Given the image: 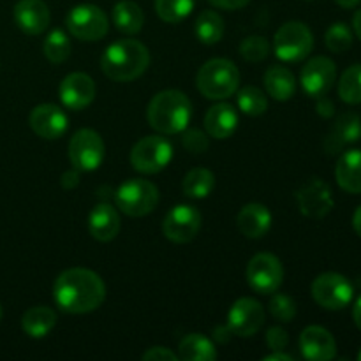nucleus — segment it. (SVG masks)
Masks as SVG:
<instances>
[{
    "instance_id": "obj_23",
    "label": "nucleus",
    "mask_w": 361,
    "mask_h": 361,
    "mask_svg": "<svg viewBox=\"0 0 361 361\" xmlns=\"http://www.w3.org/2000/svg\"><path fill=\"white\" fill-rule=\"evenodd\" d=\"M120 215L111 204L101 203L90 212L88 217V231L97 242H111L120 231Z\"/></svg>"
},
{
    "instance_id": "obj_7",
    "label": "nucleus",
    "mask_w": 361,
    "mask_h": 361,
    "mask_svg": "<svg viewBox=\"0 0 361 361\" xmlns=\"http://www.w3.org/2000/svg\"><path fill=\"white\" fill-rule=\"evenodd\" d=\"M173 159V145L162 136H147L130 150V164L143 175L162 171Z\"/></svg>"
},
{
    "instance_id": "obj_39",
    "label": "nucleus",
    "mask_w": 361,
    "mask_h": 361,
    "mask_svg": "<svg viewBox=\"0 0 361 361\" xmlns=\"http://www.w3.org/2000/svg\"><path fill=\"white\" fill-rule=\"evenodd\" d=\"M288 342H289V337L288 334H286V330H282V328L279 326L270 328V330H268L267 344L270 349H274V351H282V349H286Z\"/></svg>"
},
{
    "instance_id": "obj_33",
    "label": "nucleus",
    "mask_w": 361,
    "mask_h": 361,
    "mask_svg": "<svg viewBox=\"0 0 361 361\" xmlns=\"http://www.w3.org/2000/svg\"><path fill=\"white\" fill-rule=\"evenodd\" d=\"M194 4L196 0H155V11L166 23H178L192 13Z\"/></svg>"
},
{
    "instance_id": "obj_15",
    "label": "nucleus",
    "mask_w": 361,
    "mask_h": 361,
    "mask_svg": "<svg viewBox=\"0 0 361 361\" xmlns=\"http://www.w3.org/2000/svg\"><path fill=\"white\" fill-rule=\"evenodd\" d=\"M296 201H298L300 212L310 219L326 217L334 208V196H331L330 185L317 176L310 178L296 192Z\"/></svg>"
},
{
    "instance_id": "obj_42",
    "label": "nucleus",
    "mask_w": 361,
    "mask_h": 361,
    "mask_svg": "<svg viewBox=\"0 0 361 361\" xmlns=\"http://www.w3.org/2000/svg\"><path fill=\"white\" fill-rule=\"evenodd\" d=\"M78 183H80V173H78V169H73V171H66L62 175V187H63V189H67V190L76 189Z\"/></svg>"
},
{
    "instance_id": "obj_43",
    "label": "nucleus",
    "mask_w": 361,
    "mask_h": 361,
    "mask_svg": "<svg viewBox=\"0 0 361 361\" xmlns=\"http://www.w3.org/2000/svg\"><path fill=\"white\" fill-rule=\"evenodd\" d=\"M319 99H321V101H319V104H317V113H319L321 116H324V118H330V116L335 113L334 102L328 101L324 95H323V97H319Z\"/></svg>"
},
{
    "instance_id": "obj_12",
    "label": "nucleus",
    "mask_w": 361,
    "mask_h": 361,
    "mask_svg": "<svg viewBox=\"0 0 361 361\" xmlns=\"http://www.w3.org/2000/svg\"><path fill=\"white\" fill-rule=\"evenodd\" d=\"M264 309L257 300L240 298L233 303L228 314L226 331L236 337H252L263 328Z\"/></svg>"
},
{
    "instance_id": "obj_9",
    "label": "nucleus",
    "mask_w": 361,
    "mask_h": 361,
    "mask_svg": "<svg viewBox=\"0 0 361 361\" xmlns=\"http://www.w3.org/2000/svg\"><path fill=\"white\" fill-rule=\"evenodd\" d=\"M355 289L353 284L341 274L326 271L312 282V298L317 305L326 310H342L353 302Z\"/></svg>"
},
{
    "instance_id": "obj_13",
    "label": "nucleus",
    "mask_w": 361,
    "mask_h": 361,
    "mask_svg": "<svg viewBox=\"0 0 361 361\" xmlns=\"http://www.w3.org/2000/svg\"><path fill=\"white\" fill-rule=\"evenodd\" d=\"M201 229V214L190 204H176L162 222V233L175 243H189Z\"/></svg>"
},
{
    "instance_id": "obj_16",
    "label": "nucleus",
    "mask_w": 361,
    "mask_h": 361,
    "mask_svg": "<svg viewBox=\"0 0 361 361\" xmlns=\"http://www.w3.org/2000/svg\"><path fill=\"white\" fill-rule=\"evenodd\" d=\"M95 83L88 74L71 73L60 83V101L73 111L88 108L95 99Z\"/></svg>"
},
{
    "instance_id": "obj_24",
    "label": "nucleus",
    "mask_w": 361,
    "mask_h": 361,
    "mask_svg": "<svg viewBox=\"0 0 361 361\" xmlns=\"http://www.w3.org/2000/svg\"><path fill=\"white\" fill-rule=\"evenodd\" d=\"M338 187L349 194H361V150H348L335 168Z\"/></svg>"
},
{
    "instance_id": "obj_38",
    "label": "nucleus",
    "mask_w": 361,
    "mask_h": 361,
    "mask_svg": "<svg viewBox=\"0 0 361 361\" xmlns=\"http://www.w3.org/2000/svg\"><path fill=\"white\" fill-rule=\"evenodd\" d=\"M182 143L183 147H185V150L192 152V154H203V152L208 150V147H210L208 134L200 129L185 130L182 137Z\"/></svg>"
},
{
    "instance_id": "obj_6",
    "label": "nucleus",
    "mask_w": 361,
    "mask_h": 361,
    "mask_svg": "<svg viewBox=\"0 0 361 361\" xmlns=\"http://www.w3.org/2000/svg\"><path fill=\"white\" fill-rule=\"evenodd\" d=\"M314 48V35L302 21H288L274 37V51L282 62H300Z\"/></svg>"
},
{
    "instance_id": "obj_22",
    "label": "nucleus",
    "mask_w": 361,
    "mask_h": 361,
    "mask_svg": "<svg viewBox=\"0 0 361 361\" xmlns=\"http://www.w3.org/2000/svg\"><path fill=\"white\" fill-rule=\"evenodd\" d=\"M236 226L243 236L259 240L270 231L271 214L264 204L249 203L240 210L238 217H236Z\"/></svg>"
},
{
    "instance_id": "obj_30",
    "label": "nucleus",
    "mask_w": 361,
    "mask_h": 361,
    "mask_svg": "<svg viewBox=\"0 0 361 361\" xmlns=\"http://www.w3.org/2000/svg\"><path fill=\"white\" fill-rule=\"evenodd\" d=\"M194 32L203 44H217L224 35V20L215 11H203L196 18Z\"/></svg>"
},
{
    "instance_id": "obj_44",
    "label": "nucleus",
    "mask_w": 361,
    "mask_h": 361,
    "mask_svg": "<svg viewBox=\"0 0 361 361\" xmlns=\"http://www.w3.org/2000/svg\"><path fill=\"white\" fill-rule=\"evenodd\" d=\"M263 361H295V356L286 355V353H282V351H275V353H271V355L264 356Z\"/></svg>"
},
{
    "instance_id": "obj_31",
    "label": "nucleus",
    "mask_w": 361,
    "mask_h": 361,
    "mask_svg": "<svg viewBox=\"0 0 361 361\" xmlns=\"http://www.w3.org/2000/svg\"><path fill=\"white\" fill-rule=\"evenodd\" d=\"M338 97L345 104H361V63L344 71L338 80Z\"/></svg>"
},
{
    "instance_id": "obj_5",
    "label": "nucleus",
    "mask_w": 361,
    "mask_h": 361,
    "mask_svg": "<svg viewBox=\"0 0 361 361\" xmlns=\"http://www.w3.org/2000/svg\"><path fill=\"white\" fill-rule=\"evenodd\" d=\"M116 207L129 217H145L159 204V189L143 178L123 182L115 194Z\"/></svg>"
},
{
    "instance_id": "obj_27",
    "label": "nucleus",
    "mask_w": 361,
    "mask_h": 361,
    "mask_svg": "<svg viewBox=\"0 0 361 361\" xmlns=\"http://www.w3.org/2000/svg\"><path fill=\"white\" fill-rule=\"evenodd\" d=\"M111 18L115 27L126 35H136L137 32H141L145 23V14L141 7L130 0H122V2L115 4Z\"/></svg>"
},
{
    "instance_id": "obj_45",
    "label": "nucleus",
    "mask_w": 361,
    "mask_h": 361,
    "mask_svg": "<svg viewBox=\"0 0 361 361\" xmlns=\"http://www.w3.org/2000/svg\"><path fill=\"white\" fill-rule=\"evenodd\" d=\"M353 319H355V324L361 330V296L356 300L355 307H353Z\"/></svg>"
},
{
    "instance_id": "obj_2",
    "label": "nucleus",
    "mask_w": 361,
    "mask_h": 361,
    "mask_svg": "<svg viewBox=\"0 0 361 361\" xmlns=\"http://www.w3.org/2000/svg\"><path fill=\"white\" fill-rule=\"evenodd\" d=\"M148 63L150 53L143 42L136 39H120L102 53L101 69L109 80L127 83L137 80L147 71Z\"/></svg>"
},
{
    "instance_id": "obj_29",
    "label": "nucleus",
    "mask_w": 361,
    "mask_h": 361,
    "mask_svg": "<svg viewBox=\"0 0 361 361\" xmlns=\"http://www.w3.org/2000/svg\"><path fill=\"white\" fill-rule=\"evenodd\" d=\"M215 187V176L210 169L194 168L185 175L182 182V190L187 197L192 200H204L210 196Z\"/></svg>"
},
{
    "instance_id": "obj_20",
    "label": "nucleus",
    "mask_w": 361,
    "mask_h": 361,
    "mask_svg": "<svg viewBox=\"0 0 361 361\" xmlns=\"http://www.w3.org/2000/svg\"><path fill=\"white\" fill-rule=\"evenodd\" d=\"M361 140V120L356 113H342L331 127V133L324 140V148L328 154H337L345 145L356 143Z\"/></svg>"
},
{
    "instance_id": "obj_14",
    "label": "nucleus",
    "mask_w": 361,
    "mask_h": 361,
    "mask_svg": "<svg viewBox=\"0 0 361 361\" xmlns=\"http://www.w3.org/2000/svg\"><path fill=\"white\" fill-rule=\"evenodd\" d=\"M337 80V66L328 56H314L303 66L300 81L302 88L310 97H323L334 87Z\"/></svg>"
},
{
    "instance_id": "obj_19",
    "label": "nucleus",
    "mask_w": 361,
    "mask_h": 361,
    "mask_svg": "<svg viewBox=\"0 0 361 361\" xmlns=\"http://www.w3.org/2000/svg\"><path fill=\"white\" fill-rule=\"evenodd\" d=\"M48 6L42 0H20L14 6V21L21 32L28 35H39L49 25Z\"/></svg>"
},
{
    "instance_id": "obj_10",
    "label": "nucleus",
    "mask_w": 361,
    "mask_h": 361,
    "mask_svg": "<svg viewBox=\"0 0 361 361\" xmlns=\"http://www.w3.org/2000/svg\"><path fill=\"white\" fill-rule=\"evenodd\" d=\"M247 282L259 295H274L284 281V268L274 254H256L247 264Z\"/></svg>"
},
{
    "instance_id": "obj_32",
    "label": "nucleus",
    "mask_w": 361,
    "mask_h": 361,
    "mask_svg": "<svg viewBox=\"0 0 361 361\" xmlns=\"http://www.w3.org/2000/svg\"><path fill=\"white\" fill-rule=\"evenodd\" d=\"M42 51L51 63L66 62L71 55V41L66 32L60 30V28L49 32L48 37L44 39V44H42Z\"/></svg>"
},
{
    "instance_id": "obj_8",
    "label": "nucleus",
    "mask_w": 361,
    "mask_h": 361,
    "mask_svg": "<svg viewBox=\"0 0 361 361\" xmlns=\"http://www.w3.org/2000/svg\"><path fill=\"white\" fill-rule=\"evenodd\" d=\"M67 30L81 41H101L108 34L109 21L104 11L92 4L73 7L66 18Z\"/></svg>"
},
{
    "instance_id": "obj_37",
    "label": "nucleus",
    "mask_w": 361,
    "mask_h": 361,
    "mask_svg": "<svg viewBox=\"0 0 361 361\" xmlns=\"http://www.w3.org/2000/svg\"><path fill=\"white\" fill-rule=\"evenodd\" d=\"M268 309L271 316L281 323H291L296 316V303L288 295H275L268 303Z\"/></svg>"
},
{
    "instance_id": "obj_18",
    "label": "nucleus",
    "mask_w": 361,
    "mask_h": 361,
    "mask_svg": "<svg viewBox=\"0 0 361 361\" xmlns=\"http://www.w3.org/2000/svg\"><path fill=\"white\" fill-rule=\"evenodd\" d=\"M300 351L310 361H330L337 356V342L323 326H307L300 335Z\"/></svg>"
},
{
    "instance_id": "obj_34",
    "label": "nucleus",
    "mask_w": 361,
    "mask_h": 361,
    "mask_svg": "<svg viewBox=\"0 0 361 361\" xmlns=\"http://www.w3.org/2000/svg\"><path fill=\"white\" fill-rule=\"evenodd\" d=\"M238 108L249 116H259L267 111L268 99L264 92L257 87H245L236 95Z\"/></svg>"
},
{
    "instance_id": "obj_35",
    "label": "nucleus",
    "mask_w": 361,
    "mask_h": 361,
    "mask_svg": "<svg viewBox=\"0 0 361 361\" xmlns=\"http://www.w3.org/2000/svg\"><path fill=\"white\" fill-rule=\"evenodd\" d=\"M324 42L330 51L345 53L353 46V30L344 21H337L326 30Z\"/></svg>"
},
{
    "instance_id": "obj_17",
    "label": "nucleus",
    "mask_w": 361,
    "mask_h": 361,
    "mask_svg": "<svg viewBox=\"0 0 361 361\" xmlns=\"http://www.w3.org/2000/svg\"><path fill=\"white\" fill-rule=\"evenodd\" d=\"M32 130L42 140H59L69 129V118L62 108L55 104H39L30 113Z\"/></svg>"
},
{
    "instance_id": "obj_4",
    "label": "nucleus",
    "mask_w": 361,
    "mask_h": 361,
    "mask_svg": "<svg viewBox=\"0 0 361 361\" xmlns=\"http://www.w3.org/2000/svg\"><path fill=\"white\" fill-rule=\"evenodd\" d=\"M197 90L212 101H222L236 94L240 73L228 59H212L201 66L196 78Z\"/></svg>"
},
{
    "instance_id": "obj_25",
    "label": "nucleus",
    "mask_w": 361,
    "mask_h": 361,
    "mask_svg": "<svg viewBox=\"0 0 361 361\" xmlns=\"http://www.w3.org/2000/svg\"><path fill=\"white\" fill-rule=\"evenodd\" d=\"M264 90L275 101H289L296 92L295 74L284 66H271L264 73Z\"/></svg>"
},
{
    "instance_id": "obj_50",
    "label": "nucleus",
    "mask_w": 361,
    "mask_h": 361,
    "mask_svg": "<svg viewBox=\"0 0 361 361\" xmlns=\"http://www.w3.org/2000/svg\"><path fill=\"white\" fill-rule=\"evenodd\" d=\"M358 360L361 361V351H360V355H358Z\"/></svg>"
},
{
    "instance_id": "obj_46",
    "label": "nucleus",
    "mask_w": 361,
    "mask_h": 361,
    "mask_svg": "<svg viewBox=\"0 0 361 361\" xmlns=\"http://www.w3.org/2000/svg\"><path fill=\"white\" fill-rule=\"evenodd\" d=\"M353 228H355L356 235L361 238V204L358 208H356L355 215H353Z\"/></svg>"
},
{
    "instance_id": "obj_28",
    "label": "nucleus",
    "mask_w": 361,
    "mask_h": 361,
    "mask_svg": "<svg viewBox=\"0 0 361 361\" xmlns=\"http://www.w3.org/2000/svg\"><path fill=\"white\" fill-rule=\"evenodd\" d=\"M178 358L185 361H214L217 360V348L204 335L190 334L180 341Z\"/></svg>"
},
{
    "instance_id": "obj_49",
    "label": "nucleus",
    "mask_w": 361,
    "mask_h": 361,
    "mask_svg": "<svg viewBox=\"0 0 361 361\" xmlns=\"http://www.w3.org/2000/svg\"><path fill=\"white\" fill-rule=\"evenodd\" d=\"M0 321H2V307H0Z\"/></svg>"
},
{
    "instance_id": "obj_26",
    "label": "nucleus",
    "mask_w": 361,
    "mask_h": 361,
    "mask_svg": "<svg viewBox=\"0 0 361 361\" xmlns=\"http://www.w3.org/2000/svg\"><path fill=\"white\" fill-rule=\"evenodd\" d=\"M56 314L53 309L44 305H37L28 309L21 317V328L32 338H42L55 328Z\"/></svg>"
},
{
    "instance_id": "obj_3",
    "label": "nucleus",
    "mask_w": 361,
    "mask_h": 361,
    "mask_svg": "<svg viewBox=\"0 0 361 361\" xmlns=\"http://www.w3.org/2000/svg\"><path fill=\"white\" fill-rule=\"evenodd\" d=\"M192 116V104L182 90H162L148 104L147 118L154 130L164 136L183 133Z\"/></svg>"
},
{
    "instance_id": "obj_41",
    "label": "nucleus",
    "mask_w": 361,
    "mask_h": 361,
    "mask_svg": "<svg viewBox=\"0 0 361 361\" xmlns=\"http://www.w3.org/2000/svg\"><path fill=\"white\" fill-rule=\"evenodd\" d=\"M214 7H219V9H226V11H236L245 7L250 0H208Z\"/></svg>"
},
{
    "instance_id": "obj_36",
    "label": "nucleus",
    "mask_w": 361,
    "mask_h": 361,
    "mask_svg": "<svg viewBox=\"0 0 361 361\" xmlns=\"http://www.w3.org/2000/svg\"><path fill=\"white\" fill-rule=\"evenodd\" d=\"M240 55L247 60V62H261L270 55V44L261 35H249L240 44Z\"/></svg>"
},
{
    "instance_id": "obj_11",
    "label": "nucleus",
    "mask_w": 361,
    "mask_h": 361,
    "mask_svg": "<svg viewBox=\"0 0 361 361\" xmlns=\"http://www.w3.org/2000/svg\"><path fill=\"white\" fill-rule=\"evenodd\" d=\"M69 161L78 171H94L104 161V141L99 133L81 129L69 141Z\"/></svg>"
},
{
    "instance_id": "obj_40",
    "label": "nucleus",
    "mask_w": 361,
    "mask_h": 361,
    "mask_svg": "<svg viewBox=\"0 0 361 361\" xmlns=\"http://www.w3.org/2000/svg\"><path fill=\"white\" fill-rule=\"evenodd\" d=\"M145 361H176L178 360V355H175L169 349L161 348V345H155V348L148 349L143 355Z\"/></svg>"
},
{
    "instance_id": "obj_47",
    "label": "nucleus",
    "mask_w": 361,
    "mask_h": 361,
    "mask_svg": "<svg viewBox=\"0 0 361 361\" xmlns=\"http://www.w3.org/2000/svg\"><path fill=\"white\" fill-rule=\"evenodd\" d=\"M353 30H355L356 37L361 41V9L356 11V14L353 16Z\"/></svg>"
},
{
    "instance_id": "obj_1",
    "label": "nucleus",
    "mask_w": 361,
    "mask_h": 361,
    "mask_svg": "<svg viewBox=\"0 0 361 361\" xmlns=\"http://www.w3.org/2000/svg\"><path fill=\"white\" fill-rule=\"evenodd\" d=\"M106 298V286L95 271L69 268L56 277L53 300L67 314H88L99 309Z\"/></svg>"
},
{
    "instance_id": "obj_21",
    "label": "nucleus",
    "mask_w": 361,
    "mask_h": 361,
    "mask_svg": "<svg viewBox=\"0 0 361 361\" xmlns=\"http://www.w3.org/2000/svg\"><path fill=\"white\" fill-rule=\"evenodd\" d=\"M204 129L208 136L215 140H226L238 129V113L228 102L214 104L204 115Z\"/></svg>"
},
{
    "instance_id": "obj_48",
    "label": "nucleus",
    "mask_w": 361,
    "mask_h": 361,
    "mask_svg": "<svg viewBox=\"0 0 361 361\" xmlns=\"http://www.w3.org/2000/svg\"><path fill=\"white\" fill-rule=\"evenodd\" d=\"M335 2H337L341 7H344V9H353V7L360 6L361 0H335Z\"/></svg>"
}]
</instances>
